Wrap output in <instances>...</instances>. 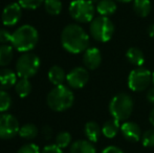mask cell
I'll return each mask as SVG.
<instances>
[{
    "label": "cell",
    "instance_id": "cell-26",
    "mask_svg": "<svg viewBox=\"0 0 154 153\" xmlns=\"http://www.w3.org/2000/svg\"><path fill=\"white\" fill-rule=\"evenodd\" d=\"M12 106V98L5 91L0 89V113H4Z\"/></svg>",
    "mask_w": 154,
    "mask_h": 153
},
{
    "label": "cell",
    "instance_id": "cell-22",
    "mask_svg": "<svg viewBox=\"0 0 154 153\" xmlns=\"http://www.w3.org/2000/svg\"><path fill=\"white\" fill-rule=\"evenodd\" d=\"M15 91L20 98H25L32 91V84L29 79L25 78H20L15 85Z\"/></svg>",
    "mask_w": 154,
    "mask_h": 153
},
{
    "label": "cell",
    "instance_id": "cell-27",
    "mask_svg": "<svg viewBox=\"0 0 154 153\" xmlns=\"http://www.w3.org/2000/svg\"><path fill=\"white\" fill-rule=\"evenodd\" d=\"M70 144H71V135L69 132L63 131V132H60L56 136V145L59 148H61V149L68 147Z\"/></svg>",
    "mask_w": 154,
    "mask_h": 153
},
{
    "label": "cell",
    "instance_id": "cell-2",
    "mask_svg": "<svg viewBox=\"0 0 154 153\" xmlns=\"http://www.w3.org/2000/svg\"><path fill=\"white\" fill-rule=\"evenodd\" d=\"M39 40V35L37 29L29 24H24L19 26L13 33L12 45L21 53H29L36 47Z\"/></svg>",
    "mask_w": 154,
    "mask_h": 153
},
{
    "label": "cell",
    "instance_id": "cell-7",
    "mask_svg": "<svg viewBox=\"0 0 154 153\" xmlns=\"http://www.w3.org/2000/svg\"><path fill=\"white\" fill-rule=\"evenodd\" d=\"M68 11L71 18L79 23L91 22L94 17V4L89 0H73Z\"/></svg>",
    "mask_w": 154,
    "mask_h": 153
},
{
    "label": "cell",
    "instance_id": "cell-40",
    "mask_svg": "<svg viewBox=\"0 0 154 153\" xmlns=\"http://www.w3.org/2000/svg\"><path fill=\"white\" fill-rule=\"evenodd\" d=\"M152 82H153V85H154V72H152Z\"/></svg>",
    "mask_w": 154,
    "mask_h": 153
},
{
    "label": "cell",
    "instance_id": "cell-35",
    "mask_svg": "<svg viewBox=\"0 0 154 153\" xmlns=\"http://www.w3.org/2000/svg\"><path fill=\"white\" fill-rule=\"evenodd\" d=\"M147 100H148L151 104H154V87L151 88L148 91V93H147Z\"/></svg>",
    "mask_w": 154,
    "mask_h": 153
},
{
    "label": "cell",
    "instance_id": "cell-23",
    "mask_svg": "<svg viewBox=\"0 0 154 153\" xmlns=\"http://www.w3.org/2000/svg\"><path fill=\"white\" fill-rule=\"evenodd\" d=\"M13 57H14V50H13V47L11 45H0V67L8 65L12 62Z\"/></svg>",
    "mask_w": 154,
    "mask_h": 153
},
{
    "label": "cell",
    "instance_id": "cell-11",
    "mask_svg": "<svg viewBox=\"0 0 154 153\" xmlns=\"http://www.w3.org/2000/svg\"><path fill=\"white\" fill-rule=\"evenodd\" d=\"M22 16V8L19 3H11L3 8L1 20L5 26H14L19 22Z\"/></svg>",
    "mask_w": 154,
    "mask_h": 153
},
{
    "label": "cell",
    "instance_id": "cell-24",
    "mask_svg": "<svg viewBox=\"0 0 154 153\" xmlns=\"http://www.w3.org/2000/svg\"><path fill=\"white\" fill-rule=\"evenodd\" d=\"M38 128H37L36 125L34 124H25L23 126L20 127L19 129V133L18 134L20 135L22 139H34L35 137L38 135Z\"/></svg>",
    "mask_w": 154,
    "mask_h": 153
},
{
    "label": "cell",
    "instance_id": "cell-14",
    "mask_svg": "<svg viewBox=\"0 0 154 153\" xmlns=\"http://www.w3.org/2000/svg\"><path fill=\"white\" fill-rule=\"evenodd\" d=\"M17 83V75L8 68L0 69V89L6 90L12 88Z\"/></svg>",
    "mask_w": 154,
    "mask_h": 153
},
{
    "label": "cell",
    "instance_id": "cell-4",
    "mask_svg": "<svg viewBox=\"0 0 154 153\" xmlns=\"http://www.w3.org/2000/svg\"><path fill=\"white\" fill-rule=\"evenodd\" d=\"M134 103L132 98L127 93H119L111 99L109 103V112L112 118L120 121H126L133 111Z\"/></svg>",
    "mask_w": 154,
    "mask_h": 153
},
{
    "label": "cell",
    "instance_id": "cell-1",
    "mask_svg": "<svg viewBox=\"0 0 154 153\" xmlns=\"http://www.w3.org/2000/svg\"><path fill=\"white\" fill-rule=\"evenodd\" d=\"M61 44L68 53L80 54L88 48L89 36L80 25L68 24L62 31Z\"/></svg>",
    "mask_w": 154,
    "mask_h": 153
},
{
    "label": "cell",
    "instance_id": "cell-19",
    "mask_svg": "<svg viewBox=\"0 0 154 153\" xmlns=\"http://www.w3.org/2000/svg\"><path fill=\"white\" fill-rule=\"evenodd\" d=\"M66 76L67 75L65 74L64 69L58 65H54L48 70V80L55 86L63 85L64 81L66 80Z\"/></svg>",
    "mask_w": 154,
    "mask_h": 153
},
{
    "label": "cell",
    "instance_id": "cell-16",
    "mask_svg": "<svg viewBox=\"0 0 154 153\" xmlns=\"http://www.w3.org/2000/svg\"><path fill=\"white\" fill-rule=\"evenodd\" d=\"M95 8H97V12L100 14V16L109 17L116 12L118 6H116L114 0H100Z\"/></svg>",
    "mask_w": 154,
    "mask_h": 153
},
{
    "label": "cell",
    "instance_id": "cell-29",
    "mask_svg": "<svg viewBox=\"0 0 154 153\" xmlns=\"http://www.w3.org/2000/svg\"><path fill=\"white\" fill-rule=\"evenodd\" d=\"M45 0H18L20 6L25 10H36Z\"/></svg>",
    "mask_w": 154,
    "mask_h": 153
},
{
    "label": "cell",
    "instance_id": "cell-20",
    "mask_svg": "<svg viewBox=\"0 0 154 153\" xmlns=\"http://www.w3.org/2000/svg\"><path fill=\"white\" fill-rule=\"evenodd\" d=\"M120 124L119 121L116 118H112L107 122H105V124L102 127V133L105 137L107 139H113L120 131Z\"/></svg>",
    "mask_w": 154,
    "mask_h": 153
},
{
    "label": "cell",
    "instance_id": "cell-39",
    "mask_svg": "<svg viewBox=\"0 0 154 153\" xmlns=\"http://www.w3.org/2000/svg\"><path fill=\"white\" fill-rule=\"evenodd\" d=\"M89 1L91 2V3H93V4H97L100 0H89Z\"/></svg>",
    "mask_w": 154,
    "mask_h": 153
},
{
    "label": "cell",
    "instance_id": "cell-28",
    "mask_svg": "<svg viewBox=\"0 0 154 153\" xmlns=\"http://www.w3.org/2000/svg\"><path fill=\"white\" fill-rule=\"evenodd\" d=\"M142 143L144 147H154V128L145 131L142 134Z\"/></svg>",
    "mask_w": 154,
    "mask_h": 153
},
{
    "label": "cell",
    "instance_id": "cell-18",
    "mask_svg": "<svg viewBox=\"0 0 154 153\" xmlns=\"http://www.w3.org/2000/svg\"><path fill=\"white\" fill-rule=\"evenodd\" d=\"M95 147L93 143L89 141H84V139H79L75 143L71 144L70 146V153H95Z\"/></svg>",
    "mask_w": 154,
    "mask_h": 153
},
{
    "label": "cell",
    "instance_id": "cell-38",
    "mask_svg": "<svg viewBox=\"0 0 154 153\" xmlns=\"http://www.w3.org/2000/svg\"><path fill=\"white\" fill-rule=\"evenodd\" d=\"M116 1L122 2V3H127V2H130V1H134V0H116Z\"/></svg>",
    "mask_w": 154,
    "mask_h": 153
},
{
    "label": "cell",
    "instance_id": "cell-9",
    "mask_svg": "<svg viewBox=\"0 0 154 153\" xmlns=\"http://www.w3.org/2000/svg\"><path fill=\"white\" fill-rule=\"evenodd\" d=\"M19 122L14 115L5 112L0 115V139H13L19 133Z\"/></svg>",
    "mask_w": 154,
    "mask_h": 153
},
{
    "label": "cell",
    "instance_id": "cell-33",
    "mask_svg": "<svg viewBox=\"0 0 154 153\" xmlns=\"http://www.w3.org/2000/svg\"><path fill=\"white\" fill-rule=\"evenodd\" d=\"M101 153H124L122 149H120L119 147L116 146H108L103 150Z\"/></svg>",
    "mask_w": 154,
    "mask_h": 153
},
{
    "label": "cell",
    "instance_id": "cell-10",
    "mask_svg": "<svg viewBox=\"0 0 154 153\" xmlns=\"http://www.w3.org/2000/svg\"><path fill=\"white\" fill-rule=\"evenodd\" d=\"M89 80L88 70L84 67H75L71 69L66 76V82L71 88L80 89L87 84Z\"/></svg>",
    "mask_w": 154,
    "mask_h": 153
},
{
    "label": "cell",
    "instance_id": "cell-25",
    "mask_svg": "<svg viewBox=\"0 0 154 153\" xmlns=\"http://www.w3.org/2000/svg\"><path fill=\"white\" fill-rule=\"evenodd\" d=\"M45 11L51 16H57L62 12V2L60 0H45Z\"/></svg>",
    "mask_w": 154,
    "mask_h": 153
},
{
    "label": "cell",
    "instance_id": "cell-34",
    "mask_svg": "<svg viewBox=\"0 0 154 153\" xmlns=\"http://www.w3.org/2000/svg\"><path fill=\"white\" fill-rule=\"evenodd\" d=\"M42 134L44 135V137L46 139H51V135H53V129H51L49 126H44L42 128Z\"/></svg>",
    "mask_w": 154,
    "mask_h": 153
},
{
    "label": "cell",
    "instance_id": "cell-8",
    "mask_svg": "<svg viewBox=\"0 0 154 153\" xmlns=\"http://www.w3.org/2000/svg\"><path fill=\"white\" fill-rule=\"evenodd\" d=\"M152 82V74L144 67H137L131 70L128 77V86L132 91H144Z\"/></svg>",
    "mask_w": 154,
    "mask_h": 153
},
{
    "label": "cell",
    "instance_id": "cell-21",
    "mask_svg": "<svg viewBox=\"0 0 154 153\" xmlns=\"http://www.w3.org/2000/svg\"><path fill=\"white\" fill-rule=\"evenodd\" d=\"M151 1L150 0H134L133 11L138 17L145 18L151 13Z\"/></svg>",
    "mask_w": 154,
    "mask_h": 153
},
{
    "label": "cell",
    "instance_id": "cell-6",
    "mask_svg": "<svg viewBox=\"0 0 154 153\" xmlns=\"http://www.w3.org/2000/svg\"><path fill=\"white\" fill-rule=\"evenodd\" d=\"M40 59L32 53H23L16 62V74L20 78L29 79L38 72L40 68Z\"/></svg>",
    "mask_w": 154,
    "mask_h": 153
},
{
    "label": "cell",
    "instance_id": "cell-13",
    "mask_svg": "<svg viewBox=\"0 0 154 153\" xmlns=\"http://www.w3.org/2000/svg\"><path fill=\"white\" fill-rule=\"evenodd\" d=\"M121 133L127 141L138 142L142 139V130L134 122H126L121 126Z\"/></svg>",
    "mask_w": 154,
    "mask_h": 153
},
{
    "label": "cell",
    "instance_id": "cell-5",
    "mask_svg": "<svg viewBox=\"0 0 154 153\" xmlns=\"http://www.w3.org/2000/svg\"><path fill=\"white\" fill-rule=\"evenodd\" d=\"M89 32L91 37L97 42H107L114 33V24L109 17L99 16L90 22Z\"/></svg>",
    "mask_w": 154,
    "mask_h": 153
},
{
    "label": "cell",
    "instance_id": "cell-31",
    "mask_svg": "<svg viewBox=\"0 0 154 153\" xmlns=\"http://www.w3.org/2000/svg\"><path fill=\"white\" fill-rule=\"evenodd\" d=\"M13 34L8 29H0V43L1 44H6L8 42H12Z\"/></svg>",
    "mask_w": 154,
    "mask_h": 153
},
{
    "label": "cell",
    "instance_id": "cell-36",
    "mask_svg": "<svg viewBox=\"0 0 154 153\" xmlns=\"http://www.w3.org/2000/svg\"><path fill=\"white\" fill-rule=\"evenodd\" d=\"M148 34L151 38H154V24H151L148 27Z\"/></svg>",
    "mask_w": 154,
    "mask_h": 153
},
{
    "label": "cell",
    "instance_id": "cell-15",
    "mask_svg": "<svg viewBox=\"0 0 154 153\" xmlns=\"http://www.w3.org/2000/svg\"><path fill=\"white\" fill-rule=\"evenodd\" d=\"M126 59L130 64H132L135 67H142V65L145 63L144 53L137 47H130L126 51Z\"/></svg>",
    "mask_w": 154,
    "mask_h": 153
},
{
    "label": "cell",
    "instance_id": "cell-17",
    "mask_svg": "<svg viewBox=\"0 0 154 153\" xmlns=\"http://www.w3.org/2000/svg\"><path fill=\"white\" fill-rule=\"evenodd\" d=\"M84 133H85L86 137L89 142L91 143H97L100 139L102 133V129L99 126V124L95 122H87L84 127Z\"/></svg>",
    "mask_w": 154,
    "mask_h": 153
},
{
    "label": "cell",
    "instance_id": "cell-32",
    "mask_svg": "<svg viewBox=\"0 0 154 153\" xmlns=\"http://www.w3.org/2000/svg\"><path fill=\"white\" fill-rule=\"evenodd\" d=\"M41 153H63V152L61 148H59L57 145H48L43 148Z\"/></svg>",
    "mask_w": 154,
    "mask_h": 153
},
{
    "label": "cell",
    "instance_id": "cell-3",
    "mask_svg": "<svg viewBox=\"0 0 154 153\" xmlns=\"http://www.w3.org/2000/svg\"><path fill=\"white\" fill-rule=\"evenodd\" d=\"M73 102H75V96L72 91L64 85L55 86L48 92L46 98L48 107L57 112H62L69 109L72 106Z\"/></svg>",
    "mask_w": 154,
    "mask_h": 153
},
{
    "label": "cell",
    "instance_id": "cell-37",
    "mask_svg": "<svg viewBox=\"0 0 154 153\" xmlns=\"http://www.w3.org/2000/svg\"><path fill=\"white\" fill-rule=\"evenodd\" d=\"M149 121H150L151 125L154 127V108L151 110V112H150V115H149Z\"/></svg>",
    "mask_w": 154,
    "mask_h": 153
},
{
    "label": "cell",
    "instance_id": "cell-12",
    "mask_svg": "<svg viewBox=\"0 0 154 153\" xmlns=\"http://www.w3.org/2000/svg\"><path fill=\"white\" fill-rule=\"evenodd\" d=\"M83 63L86 68L90 70L97 69L102 63V54L97 47H90L84 51Z\"/></svg>",
    "mask_w": 154,
    "mask_h": 153
},
{
    "label": "cell",
    "instance_id": "cell-30",
    "mask_svg": "<svg viewBox=\"0 0 154 153\" xmlns=\"http://www.w3.org/2000/svg\"><path fill=\"white\" fill-rule=\"evenodd\" d=\"M17 153H40L39 147L35 144H26L23 145Z\"/></svg>",
    "mask_w": 154,
    "mask_h": 153
}]
</instances>
